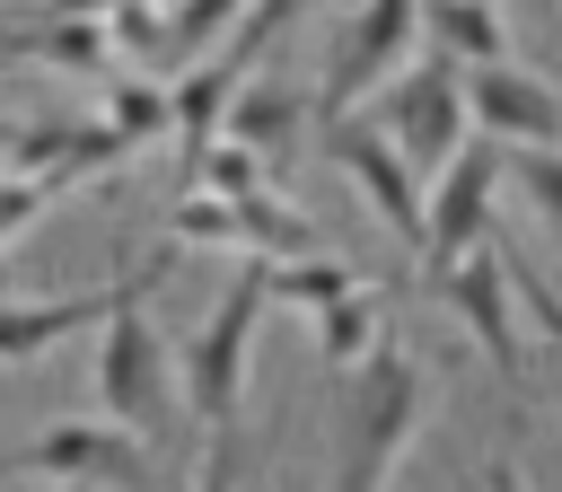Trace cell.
Returning a JSON list of instances; mask_svg holds the SVG:
<instances>
[{
  "instance_id": "cell-1",
  "label": "cell",
  "mask_w": 562,
  "mask_h": 492,
  "mask_svg": "<svg viewBox=\"0 0 562 492\" xmlns=\"http://www.w3.org/2000/svg\"><path fill=\"white\" fill-rule=\"evenodd\" d=\"M149 281L105 316V334H97V422H114V431H132L140 448L149 439H167V422H176V369H167V343H158V325H149Z\"/></svg>"
},
{
  "instance_id": "cell-2",
  "label": "cell",
  "mask_w": 562,
  "mask_h": 492,
  "mask_svg": "<svg viewBox=\"0 0 562 492\" xmlns=\"http://www.w3.org/2000/svg\"><path fill=\"white\" fill-rule=\"evenodd\" d=\"M255 308H263V272H237V290L202 316V334L184 343V395L193 413L228 439L237 422V387H246V343H255Z\"/></svg>"
},
{
  "instance_id": "cell-3",
  "label": "cell",
  "mask_w": 562,
  "mask_h": 492,
  "mask_svg": "<svg viewBox=\"0 0 562 492\" xmlns=\"http://www.w3.org/2000/svg\"><path fill=\"white\" fill-rule=\"evenodd\" d=\"M167 264H149L140 281H158ZM140 281H114V290H79V299H0V360H35V351H53L61 334H79V325H105Z\"/></svg>"
},
{
  "instance_id": "cell-4",
  "label": "cell",
  "mask_w": 562,
  "mask_h": 492,
  "mask_svg": "<svg viewBox=\"0 0 562 492\" xmlns=\"http://www.w3.org/2000/svg\"><path fill=\"white\" fill-rule=\"evenodd\" d=\"M9 53H18V62H53V70H70V79H97V88L123 79V70H114V44H105V9L18 18V26H9Z\"/></svg>"
},
{
  "instance_id": "cell-5",
  "label": "cell",
  "mask_w": 562,
  "mask_h": 492,
  "mask_svg": "<svg viewBox=\"0 0 562 492\" xmlns=\"http://www.w3.org/2000/svg\"><path fill=\"white\" fill-rule=\"evenodd\" d=\"M334 158L369 185V202H378L395 228H413V220H422V211H413V193H404V158H395L378 132H334Z\"/></svg>"
},
{
  "instance_id": "cell-6",
  "label": "cell",
  "mask_w": 562,
  "mask_h": 492,
  "mask_svg": "<svg viewBox=\"0 0 562 492\" xmlns=\"http://www.w3.org/2000/svg\"><path fill=\"white\" fill-rule=\"evenodd\" d=\"M97 123L114 132V149H140V141H167V132H176V114H167V88H149V79H114Z\"/></svg>"
},
{
  "instance_id": "cell-7",
  "label": "cell",
  "mask_w": 562,
  "mask_h": 492,
  "mask_svg": "<svg viewBox=\"0 0 562 492\" xmlns=\"http://www.w3.org/2000/svg\"><path fill=\"white\" fill-rule=\"evenodd\" d=\"M404 26H413L404 9H369V18L342 35V62H334V88H325V105H342V97H351V88H360V79H369L386 53H395V35H404Z\"/></svg>"
},
{
  "instance_id": "cell-8",
  "label": "cell",
  "mask_w": 562,
  "mask_h": 492,
  "mask_svg": "<svg viewBox=\"0 0 562 492\" xmlns=\"http://www.w3.org/2000/svg\"><path fill=\"white\" fill-rule=\"evenodd\" d=\"M193 492H228V439H220V457H211V474H202Z\"/></svg>"
},
{
  "instance_id": "cell-9",
  "label": "cell",
  "mask_w": 562,
  "mask_h": 492,
  "mask_svg": "<svg viewBox=\"0 0 562 492\" xmlns=\"http://www.w3.org/2000/svg\"><path fill=\"white\" fill-rule=\"evenodd\" d=\"M9 149H18V114H0V158H9Z\"/></svg>"
},
{
  "instance_id": "cell-10",
  "label": "cell",
  "mask_w": 562,
  "mask_h": 492,
  "mask_svg": "<svg viewBox=\"0 0 562 492\" xmlns=\"http://www.w3.org/2000/svg\"><path fill=\"white\" fill-rule=\"evenodd\" d=\"M9 26H18V18H0V53H9Z\"/></svg>"
},
{
  "instance_id": "cell-11",
  "label": "cell",
  "mask_w": 562,
  "mask_h": 492,
  "mask_svg": "<svg viewBox=\"0 0 562 492\" xmlns=\"http://www.w3.org/2000/svg\"><path fill=\"white\" fill-rule=\"evenodd\" d=\"M44 492H70V483H44Z\"/></svg>"
},
{
  "instance_id": "cell-12",
  "label": "cell",
  "mask_w": 562,
  "mask_h": 492,
  "mask_svg": "<svg viewBox=\"0 0 562 492\" xmlns=\"http://www.w3.org/2000/svg\"><path fill=\"white\" fill-rule=\"evenodd\" d=\"M501 492H509V483H501Z\"/></svg>"
}]
</instances>
